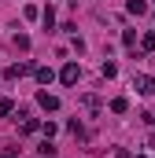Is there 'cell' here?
Listing matches in <instances>:
<instances>
[{
  "label": "cell",
  "instance_id": "cell-1",
  "mask_svg": "<svg viewBox=\"0 0 155 158\" xmlns=\"http://www.w3.org/2000/svg\"><path fill=\"white\" fill-rule=\"evenodd\" d=\"M78 77H81V66H78V63H67V66H63V74H59L63 85H78Z\"/></svg>",
  "mask_w": 155,
  "mask_h": 158
},
{
  "label": "cell",
  "instance_id": "cell-2",
  "mask_svg": "<svg viewBox=\"0 0 155 158\" xmlns=\"http://www.w3.org/2000/svg\"><path fill=\"white\" fill-rule=\"evenodd\" d=\"M133 88H137V92H148V96H155V77L137 74V77H133Z\"/></svg>",
  "mask_w": 155,
  "mask_h": 158
},
{
  "label": "cell",
  "instance_id": "cell-10",
  "mask_svg": "<svg viewBox=\"0 0 155 158\" xmlns=\"http://www.w3.org/2000/svg\"><path fill=\"white\" fill-rule=\"evenodd\" d=\"M126 107H129L126 99H115V103H111V110H115V114H126Z\"/></svg>",
  "mask_w": 155,
  "mask_h": 158
},
{
  "label": "cell",
  "instance_id": "cell-11",
  "mask_svg": "<svg viewBox=\"0 0 155 158\" xmlns=\"http://www.w3.org/2000/svg\"><path fill=\"white\" fill-rule=\"evenodd\" d=\"M4 114H11V99H0V118Z\"/></svg>",
  "mask_w": 155,
  "mask_h": 158
},
{
  "label": "cell",
  "instance_id": "cell-5",
  "mask_svg": "<svg viewBox=\"0 0 155 158\" xmlns=\"http://www.w3.org/2000/svg\"><path fill=\"white\" fill-rule=\"evenodd\" d=\"M11 44H15L19 52H26V48H30V37H26V33H15V40H11Z\"/></svg>",
  "mask_w": 155,
  "mask_h": 158
},
{
  "label": "cell",
  "instance_id": "cell-4",
  "mask_svg": "<svg viewBox=\"0 0 155 158\" xmlns=\"http://www.w3.org/2000/svg\"><path fill=\"white\" fill-rule=\"evenodd\" d=\"M33 74H37V81H41V85H52V77H55V74H52V70H48V66H37V70H33Z\"/></svg>",
  "mask_w": 155,
  "mask_h": 158
},
{
  "label": "cell",
  "instance_id": "cell-9",
  "mask_svg": "<svg viewBox=\"0 0 155 158\" xmlns=\"http://www.w3.org/2000/svg\"><path fill=\"white\" fill-rule=\"evenodd\" d=\"M41 132H44V140H48V136H55V121H44V125H41Z\"/></svg>",
  "mask_w": 155,
  "mask_h": 158
},
{
  "label": "cell",
  "instance_id": "cell-3",
  "mask_svg": "<svg viewBox=\"0 0 155 158\" xmlns=\"http://www.w3.org/2000/svg\"><path fill=\"white\" fill-rule=\"evenodd\" d=\"M37 103L44 107V110H59V99H55V96H48V92H41V96H37Z\"/></svg>",
  "mask_w": 155,
  "mask_h": 158
},
{
  "label": "cell",
  "instance_id": "cell-6",
  "mask_svg": "<svg viewBox=\"0 0 155 158\" xmlns=\"http://www.w3.org/2000/svg\"><path fill=\"white\" fill-rule=\"evenodd\" d=\"M129 11H133V15H144L148 4H144V0H129Z\"/></svg>",
  "mask_w": 155,
  "mask_h": 158
},
{
  "label": "cell",
  "instance_id": "cell-8",
  "mask_svg": "<svg viewBox=\"0 0 155 158\" xmlns=\"http://www.w3.org/2000/svg\"><path fill=\"white\" fill-rule=\"evenodd\" d=\"M55 26V15H52V7H44V30H52Z\"/></svg>",
  "mask_w": 155,
  "mask_h": 158
},
{
  "label": "cell",
  "instance_id": "cell-7",
  "mask_svg": "<svg viewBox=\"0 0 155 158\" xmlns=\"http://www.w3.org/2000/svg\"><path fill=\"white\" fill-rule=\"evenodd\" d=\"M33 129H37V121H33V118H22V121H19V132H33Z\"/></svg>",
  "mask_w": 155,
  "mask_h": 158
}]
</instances>
